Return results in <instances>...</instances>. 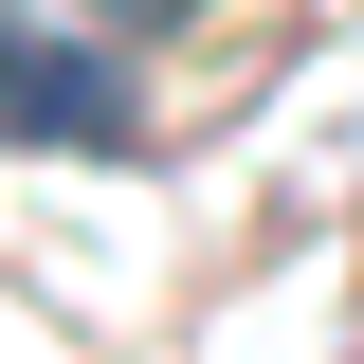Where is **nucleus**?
I'll list each match as a JSON object with an SVG mask.
<instances>
[{"label": "nucleus", "mask_w": 364, "mask_h": 364, "mask_svg": "<svg viewBox=\"0 0 364 364\" xmlns=\"http://www.w3.org/2000/svg\"><path fill=\"white\" fill-rule=\"evenodd\" d=\"M55 18H91V37H164V18H200V0H55Z\"/></svg>", "instance_id": "nucleus-2"}, {"label": "nucleus", "mask_w": 364, "mask_h": 364, "mask_svg": "<svg viewBox=\"0 0 364 364\" xmlns=\"http://www.w3.org/2000/svg\"><path fill=\"white\" fill-rule=\"evenodd\" d=\"M18 146H73V164H128V91L91 73V37L18 18Z\"/></svg>", "instance_id": "nucleus-1"}]
</instances>
